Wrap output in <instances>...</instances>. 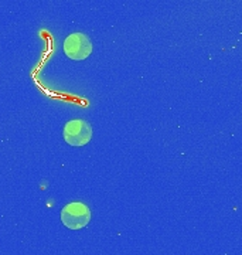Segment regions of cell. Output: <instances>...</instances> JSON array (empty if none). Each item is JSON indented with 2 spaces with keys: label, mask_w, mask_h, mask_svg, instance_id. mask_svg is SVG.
Returning a JSON list of instances; mask_svg holds the SVG:
<instances>
[{
  "label": "cell",
  "mask_w": 242,
  "mask_h": 255,
  "mask_svg": "<svg viewBox=\"0 0 242 255\" xmlns=\"http://www.w3.org/2000/svg\"><path fill=\"white\" fill-rule=\"evenodd\" d=\"M63 133L68 145L84 146L92 139V127L85 119H71L64 125Z\"/></svg>",
  "instance_id": "cell-2"
},
{
  "label": "cell",
  "mask_w": 242,
  "mask_h": 255,
  "mask_svg": "<svg viewBox=\"0 0 242 255\" xmlns=\"http://www.w3.org/2000/svg\"><path fill=\"white\" fill-rule=\"evenodd\" d=\"M64 53L68 58L82 61L92 53V43L90 37L84 33H72L64 41Z\"/></svg>",
  "instance_id": "cell-3"
},
{
  "label": "cell",
  "mask_w": 242,
  "mask_h": 255,
  "mask_svg": "<svg viewBox=\"0 0 242 255\" xmlns=\"http://www.w3.org/2000/svg\"><path fill=\"white\" fill-rule=\"evenodd\" d=\"M61 221L70 230H80L91 221V210L81 201L68 203L61 211Z\"/></svg>",
  "instance_id": "cell-1"
}]
</instances>
